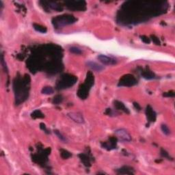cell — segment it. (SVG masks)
<instances>
[{
	"label": "cell",
	"mask_w": 175,
	"mask_h": 175,
	"mask_svg": "<svg viewBox=\"0 0 175 175\" xmlns=\"http://www.w3.org/2000/svg\"><path fill=\"white\" fill-rule=\"evenodd\" d=\"M168 8L166 2H126L118 11L116 20L122 25L137 24L165 13Z\"/></svg>",
	"instance_id": "cell-1"
},
{
	"label": "cell",
	"mask_w": 175,
	"mask_h": 175,
	"mask_svg": "<svg viewBox=\"0 0 175 175\" xmlns=\"http://www.w3.org/2000/svg\"><path fill=\"white\" fill-rule=\"evenodd\" d=\"M30 82V77L27 74H25L24 77L17 76L14 79L13 89L17 105L24 103L28 98Z\"/></svg>",
	"instance_id": "cell-2"
},
{
	"label": "cell",
	"mask_w": 175,
	"mask_h": 175,
	"mask_svg": "<svg viewBox=\"0 0 175 175\" xmlns=\"http://www.w3.org/2000/svg\"><path fill=\"white\" fill-rule=\"evenodd\" d=\"M75 17L71 14H63L52 19V24L55 28H61L66 25L73 24L77 21Z\"/></svg>",
	"instance_id": "cell-3"
},
{
	"label": "cell",
	"mask_w": 175,
	"mask_h": 175,
	"mask_svg": "<svg viewBox=\"0 0 175 175\" xmlns=\"http://www.w3.org/2000/svg\"><path fill=\"white\" fill-rule=\"evenodd\" d=\"M78 78L71 74H63L60 79H58L56 84V88L58 90H63L68 88L76 83Z\"/></svg>",
	"instance_id": "cell-4"
},
{
	"label": "cell",
	"mask_w": 175,
	"mask_h": 175,
	"mask_svg": "<svg viewBox=\"0 0 175 175\" xmlns=\"http://www.w3.org/2000/svg\"><path fill=\"white\" fill-rule=\"evenodd\" d=\"M50 148H47L45 149L39 148L38 153L32 155V161L40 166H44L46 164V162L48 161V156L50 155Z\"/></svg>",
	"instance_id": "cell-5"
},
{
	"label": "cell",
	"mask_w": 175,
	"mask_h": 175,
	"mask_svg": "<svg viewBox=\"0 0 175 175\" xmlns=\"http://www.w3.org/2000/svg\"><path fill=\"white\" fill-rule=\"evenodd\" d=\"M65 5L68 9L73 11H84L86 10V3L84 1H67Z\"/></svg>",
	"instance_id": "cell-6"
},
{
	"label": "cell",
	"mask_w": 175,
	"mask_h": 175,
	"mask_svg": "<svg viewBox=\"0 0 175 175\" xmlns=\"http://www.w3.org/2000/svg\"><path fill=\"white\" fill-rule=\"evenodd\" d=\"M137 79L133 75L127 74L122 76L118 81V86L131 87L135 86L137 84Z\"/></svg>",
	"instance_id": "cell-7"
},
{
	"label": "cell",
	"mask_w": 175,
	"mask_h": 175,
	"mask_svg": "<svg viewBox=\"0 0 175 175\" xmlns=\"http://www.w3.org/2000/svg\"><path fill=\"white\" fill-rule=\"evenodd\" d=\"M39 3L46 12H49L50 9L60 12V11H62L64 9L63 6H62L60 4H59L58 3V2H56L40 1Z\"/></svg>",
	"instance_id": "cell-8"
},
{
	"label": "cell",
	"mask_w": 175,
	"mask_h": 175,
	"mask_svg": "<svg viewBox=\"0 0 175 175\" xmlns=\"http://www.w3.org/2000/svg\"><path fill=\"white\" fill-rule=\"evenodd\" d=\"M118 139L116 137H110L107 142L101 143L103 148L107 149L108 151H111L112 149L116 148Z\"/></svg>",
	"instance_id": "cell-9"
},
{
	"label": "cell",
	"mask_w": 175,
	"mask_h": 175,
	"mask_svg": "<svg viewBox=\"0 0 175 175\" xmlns=\"http://www.w3.org/2000/svg\"><path fill=\"white\" fill-rule=\"evenodd\" d=\"M115 134L120 140L124 142H130L131 140V136L124 129H119L115 131Z\"/></svg>",
	"instance_id": "cell-10"
},
{
	"label": "cell",
	"mask_w": 175,
	"mask_h": 175,
	"mask_svg": "<svg viewBox=\"0 0 175 175\" xmlns=\"http://www.w3.org/2000/svg\"><path fill=\"white\" fill-rule=\"evenodd\" d=\"M91 90V88L88 87L85 84H83L80 85V86L79 87V89L78 92H77V94H78V96L81 99H86V98L88 96L89 91Z\"/></svg>",
	"instance_id": "cell-11"
},
{
	"label": "cell",
	"mask_w": 175,
	"mask_h": 175,
	"mask_svg": "<svg viewBox=\"0 0 175 175\" xmlns=\"http://www.w3.org/2000/svg\"><path fill=\"white\" fill-rule=\"evenodd\" d=\"M97 58L101 63L105 64V65H114L117 63V60L115 58L108 57V56L104 55H99Z\"/></svg>",
	"instance_id": "cell-12"
},
{
	"label": "cell",
	"mask_w": 175,
	"mask_h": 175,
	"mask_svg": "<svg viewBox=\"0 0 175 175\" xmlns=\"http://www.w3.org/2000/svg\"><path fill=\"white\" fill-rule=\"evenodd\" d=\"M146 115L148 122H153L156 120L157 114L151 105H147L146 108Z\"/></svg>",
	"instance_id": "cell-13"
},
{
	"label": "cell",
	"mask_w": 175,
	"mask_h": 175,
	"mask_svg": "<svg viewBox=\"0 0 175 175\" xmlns=\"http://www.w3.org/2000/svg\"><path fill=\"white\" fill-rule=\"evenodd\" d=\"M141 75L142 78L146 79H153L155 78V73L147 67L141 71Z\"/></svg>",
	"instance_id": "cell-14"
},
{
	"label": "cell",
	"mask_w": 175,
	"mask_h": 175,
	"mask_svg": "<svg viewBox=\"0 0 175 175\" xmlns=\"http://www.w3.org/2000/svg\"><path fill=\"white\" fill-rule=\"evenodd\" d=\"M79 159H80L82 164L86 167H90L91 166V160L92 159L91 157L88 155H87L86 153H80L78 155Z\"/></svg>",
	"instance_id": "cell-15"
},
{
	"label": "cell",
	"mask_w": 175,
	"mask_h": 175,
	"mask_svg": "<svg viewBox=\"0 0 175 175\" xmlns=\"http://www.w3.org/2000/svg\"><path fill=\"white\" fill-rule=\"evenodd\" d=\"M68 116L71 118L72 120H74L75 122H78V123H83L84 122V118L82 116V115L79 114V113H75L71 112L68 114Z\"/></svg>",
	"instance_id": "cell-16"
},
{
	"label": "cell",
	"mask_w": 175,
	"mask_h": 175,
	"mask_svg": "<svg viewBox=\"0 0 175 175\" xmlns=\"http://www.w3.org/2000/svg\"><path fill=\"white\" fill-rule=\"evenodd\" d=\"M116 172L118 174H133L134 172L131 167L122 166V168L116 170Z\"/></svg>",
	"instance_id": "cell-17"
},
{
	"label": "cell",
	"mask_w": 175,
	"mask_h": 175,
	"mask_svg": "<svg viewBox=\"0 0 175 175\" xmlns=\"http://www.w3.org/2000/svg\"><path fill=\"white\" fill-rule=\"evenodd\" d=\"M94 82V77L93 73L92 72H88L86 74V78L85 79V84L91 88V87L93 86Z\"/></svg>",
	"instance_id": "cell-18"
},
{
	"label": "cell",
	"mask_w": 175,
	"mask_h": 175,
	"mask_svg": "<svg viewBox=\"0 0 175 175\" xmlns=\"http://www.w3.org/2000/svg\"><path fill=\"white\" fill-rule=\"evenodd\" d=\"M114 107L117 110H120V111H122L123 112L126 113V114H129V111L127 109V107H125V105H124L123 103L119 101H114Z\"/></svg>",
	"instance_id": "cell-19"
},
{
	"label": "cell",
	"mask_w": 175,
	"mask_h": 175,
	"mask_svg": "<svg viewBox=\"0 0 175 175\" xmlns=\"http://www.w3.org/2000/svg\"><path fill=\"white\" fill-rule=\"evenodd\" d=\"M87 66H88L89 68H91L92 70L97 71V72L101 71L103 70V68H104L101 65L94 62H88Z\"/></svg>",
	"instance_id": "cell-20"
},
{
	"label": "cell",
	"mask_w": 175,
	"mask_h": 175,
	"mask_svg": "<svg viewBox=\"0 0 175 175\" xmlns=\"http://www.w3.org/2000/svg\"><path fill=\"white\" fill-rule=\"evenodd\" d=\"M33 27H34V30L36 31H37V32H40V33H43V34H45V33L47 32V27L38 24H33Z\"/></svg>",
	"instance_id": "cell-21"
},
{
	"label": "cell",
	"mask_w": 175,
	"mask_h": 175,
	"mask_svg": "<svg viewBox=\"0 0 175 175\" xmlns=\"http://www.w3.org/2000/svg\"><path fill=\"white\" fill-rule=\"evenodd\" d=\"M31 116H32V118H34V119H37V118H45V115L40 110H37L31 114Z\"/></svg>",
	"instance_id": "cell-22"
},
{
	"label": "cell",
	"mask_w": 175,
	"mask_h": 175,
	"mask_svg": "<svg viewBox=\"0 0 175 175\" xmlns=\"http://www.w3.org/2000/svg\"><path fill=\"white\" fill-rule=\"evenodd\" d=\"M60 156L61 158L64 159H68L71 157V153L68 151L64 150V149H60Z\"/></svg>",
	"instance_id": "cell-23"
},
{
	"label": "cell",
	"mask_w": 175,
	"mask_h": 175,
	"mask_svg": "<svg viewBox=\"0 0 175 175\" xmlns=\"http://www.w3.org/2000/svg\"><path fill=\"white\" fill-rule=\"evenodd\" d=\"M53 92L54 91H53V88H51V86L44 87L42 89V91H41V92H42V93L44 94H51L53 93Z\"/></svg>",
	"instance_id": "cell-24"
},
{
	"label": "cell",
	"mask_w": 175,
	"mask_h": 175,
	"mask_svg": "<svg viewBox=\"0 0 175 175\" xmlns=\"http://www.w3.org/2000/svg\"><path fill=\"white\" fill-rule=\"evenodd\" d=\"M62 101H63L62 96V95H60V94H58V95H56V96L53 97L52 102H53V104L58 105V104L61 103L62 102Z\"/></svg>",
	"instance_id": "cell-25"
},
{
	"label": "cell",
	"mask_w": 175,
	"mask_h": 175,
	"mask_svg": "<svg viewBox=\"0 0 175 175\" xmlns=\"http://www.w3.org/2000/svg\"><path fill=\"white\" fill-rule=\"evenodd\" d=\"M69 51H70L71 53H73L74 54H77V55H79V54L82 53V51L80 49H79L78 47H71L70 49H69Z\"/></svg>",
	"instance_id": "cell-26"
},
{
	"label": "cell",
	"mask_w": 175,
	"mask_h": 175,
	"mask_svg": "<svg viewBox=\"0 0 175 175\" xmlns=\"http://www.w3.org/2000/svg\"><path fill=\"white\" fill-rule=\"evenodd\" d=\"M150 39H151V40L153 41V43H155L157 45H159L161 44V42H160V40H159V38L157 37L155 35H151Z\"/></svg>",
	"instance_id": "cell-27"
},
{
	"label": "cell",
	"mask_w": 175,
	"mask_h": 175,
	"mask_svg": "<svg viewBox=\"0 0 175 175\" xmlns=\"http://www.w3.org/2000/svg\"><path fill=\"white\" fill-rule=\"evenodd\" d=\"M161 130L163 131V133L166 135H169L170 133V131L168 127L166 125H161Z\"/></svg>",
	"instance_id": "cell-28"
},
{
	"label": "cell",
	"mask_w": 175,
	"mask_h": 175,
	"mask_svg": "<svg viewBox=\"0 0 175 175\" xmlns=\"http://www.w3.org/2000/svg\"><path fill=\"white\" fill-rule=\"evenodd\" d=\"M54 133H56V135L58 136V137L59 138V139H60V140L62 141H63V142H66V138L64 137V136L62 134V133L60 132V131H58V130H55L54 131Z\"/></svg>",
	"instance_id": "cell-29"
},
{
	"label": "cell",
	"mask_w": 175,
	"mask_h": 175,
	"mask_svg": "<svg viewBox=\"0 0 175 175\" xmlns=\"http://www.w3.org/2000/svg\"><path fill=\"white\" fill-rule=\"evenodd\" d=\"M161 155H162V157L167 158L168 159H172L170 156L169 155V153H168V152H167L166 150H164V149L163 148L161 149Z\"/></svg>",
	"instance_id": "cell-30"
},
{
	"label": "cell",
	"mask_w": 175,
	"mask_h": 175,
	"mask_svg": "<svg viewBox=\"0 0 175 175\" xmlns=\"http://www.w3.org/2000/svg\"><path fill=\"white\" fill-rule=\"evenodd\" d=\"M1 62H2V67H3L4 70L5 72H8V68H7V66H6V64L5 62L4 61V54L2 53V56H1Z\"/></svg>",
	"instance_id": "cell-31"
},
{
	"label": "cell",
	"mask_w": 175,
	"mask_h": 175,
	"mask_svg": "<svg viewBox=\"0 0 175 175\" xmlns=\"http://www.w3.org/2000/svg\"><path fill=\"white\" fill-rule=\"evenodd\" d=\"M140 38L141 40H142V42L145 43V44H150L151 43V39L148 37H146V36L145 35L140 36Z\"/></svg>",
	"instance_id": "cell-32"
},
{
	"label": "cell",
	"mask_w": 175,
	"mask_h": 175,
	"mask_svg": "<svg viewBox=\"0 0 175 175\" xmlns=\"http://www.w3.org/2000/svg\"><path fill=\"white\" fill-rule=\"evenodd\" d=\"M163 96L165 97H174L175 93H174V91H170L169 92H164V93L163 94Z\"/></svg>",
	"instance_id": "cell-33"
},
{
	"label": "cell",
	"mask_w": 175,
	"mask_h": 175,
	"mask_svg": "<svg viewBox=\"0 0 175 175\" xmlns=\"http://www.w3.org/2000/svg\"><path fill=\"white\" fill-rule=\"evenodd\" d=\"M40 128L41 129H42L43 131H45V132L46 133H49L50 132L49 131H48V129H47V127H46V125L44 124V123H40Z\"/></svg>",
	"instance_id": "cell-34"
},
{
	"label": "cell",
	"mask_w": 175,
	"mask_h": 175,
	"mask_svg": "<svg viewBox=\"0 0 175 175\" xmlns=\"http://www.w3.org/2000/svg\"><path fill=\"white\" fill-rule=\"evenodd\" d=\"M17 59H19V60H23L25 58V55H24L23 53H19L17 55Z\"/></svg>",
	"instance_id": "cell-35"
},
{
	"label": "cell",
	"mask_w": 175,
	"mask_h": 175,
	"mask_svg": "<svg viewBox=\"0 0 175 175\" xmlns=\"http://www.w3.org/2000/svg\"><path fill=\"white\" fill-rule=\"evenodd\" d=\"M133 106H134V107L135 108L136 110H138V111H140V110H141V107H140V105H139L138 103H136V102H134L133 103Z\"/></svg>",
	"instance_id": "cell-36"
},
{
	"label": "cell",
	"mask_w": 175,
	"mask_h": 175,
	"mask_svg": "<svg viewBox=\"0 0 175 175\" xmlns=\"http://www.w3.org/2000/svg\"><path fill=\"white\" fill-rule=\"evenodd\" d=\"M105 114L107 115H112V112L111 109H107L106 111L105 112Z\"/></svg>",
	"instance_id": "cell-37"
}]
</instances>
